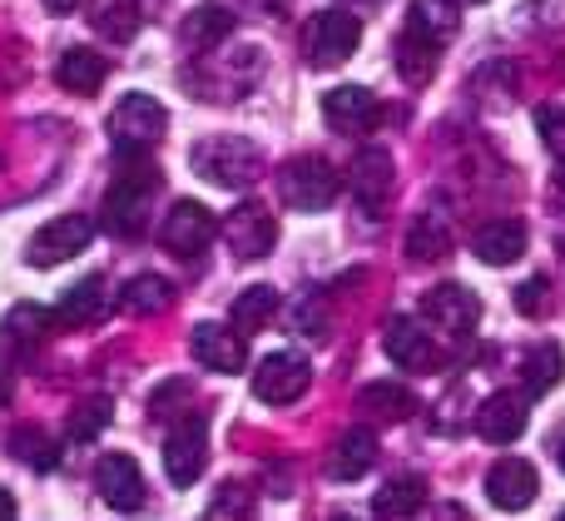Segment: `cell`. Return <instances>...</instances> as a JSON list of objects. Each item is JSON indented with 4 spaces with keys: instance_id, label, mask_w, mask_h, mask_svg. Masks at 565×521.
Wrapping results in <instances>:
<instances>
[{
    "instance_id": "obj_1",
    "label": "cell",
    "mask_w": 565,
    "mask_h": 521,
    "mask_svg": "<svg viewBox=\"0 0 565 521\" xmlns=\"http://www.w3.org/2000/svg\"><path fill=\"white\" fill-rule=\"evenodd\" d=\"M159 189V169L149 159H139V149H119V174L105 194V234L115 238H139L149 228V199Z\"/></svg>"
},
{
    "instance_id": "obj_2",
    "label": "cell",
    "mask_w": 565,
    "mask_h": 521,
    "mask_svg": "<svg viewBox=\"0 0 565 521\" xmlns=\"http://www.w3.org/2000/svg\"><path fill=\"white\" fill-rule=\"evenodd\" d=\"M189 164H194L199 179H209V184L234 189L238 194V189H248L258 179V169H264V149H258L248 135H209L189 149Z\"/></svg>"
},
{
    "instance_id": "obj_3",
    "label": "cell",
    "mask_w": 565,
    "mask_h": 521,
    "mask_svg": "<svg viewBox=\"0 0 565 521\" xmlns=\"http://www.w3.org/2000/svg\"><path fill=\"white\" fill-rule=\"evenodd\" d=\"M278 194H282V204L298 209V214H322V209L338 199V169L322 155H298L282 164Z\"/></svg>"
},
{
    "instance_id": "obj_4",
    "label": "cell",
    "mask_w": 565,
    "mask_h": 521,
    "mask_svg": "<svg viewBox=\"0 0 565 521\" xmlns=\"http://www.w3.org/2000/svg\"><path fill=\"white\" fill-rule=\"evenodd\" d=\"M89 238H95V219L89 214H60V219H50V224H40L35 234H30L25 258H30V268H55V264H65V258L85 254Z\"/></svg>"
},
{
    "instance_id": "obj_5",
    "label": "cell",
    "mask_w": 565,
    "mask_h": 521,
    "mask_svg": "<svg viewBox=\"0 0 565 521\" xmlns=\"http://www.w3.org/2000/svg\"><path fill=\"white\" fill-rule=\"evenodd\" d=\"M164 129H169V109L154 95H125L109 109V135H115L119 149H149L164 139Z\"/></svg>"
},
{
    "instance_id": "obj_6",
    "label": "cell",
    "mask_w": 565,
    "mask_h": 521,
    "mask_svg": "<svg viewBox=\"0 0 565 521\" xmlns=\"http://www.w3.org/2000/svg\"><path fill=\"white\" fill-rule=\"evenodd\" d=\"M218 234H224L228 254L244 258V264H254V258L274 254V244H278V219L268 214L258 199H244V204H238L234 214L218 224Z\"/></svg>"
},
{
    "instance_id": "obj_7",
    "label": "cell",
    "mask_w": 565,
    "mask_h": 521,
    "mask_svg": "<svg viewBox=\"0 0 565 521\" xmlns=\"http://www.w3.org/2000/svg\"><path fill=\"white\" fill-rule=\"evenodd\" d=\"M214 234H218V224L199 199H179V204L164 214V224H159V244H164V254H174V258L204 254V248L214 244Z\"/></svg>"
},
{
    "instance_id": "obj_8",
    "label": "cell",
    "mask_w": 565,
    "mask_h": 521,
    "mask_svg": "<svg viewBox=\"0 0 565 521\" xmlns=\"http://www.w3.org/2000/svg\"><path fill=\"white\" fill-rule=\"evenodd\" d=\"M308 383H312V368L302 353H268L254 373V397L268 407H288L308 393Z\"/></svg>"
},
{
    "instance_id": "obj_9",
    "label": "cell",
    "mask_w": 565,
    "mask_h": 521,
    "mask_svg": "<svg viewBox=\"0 0 565 521\" xmlns=\"http://www.w3.org/2000/svg\"><path fill=\"white\" fill-rule=\"evenodd\" d=\"M209 467V423L204 417H184L164 443V472L174 487H194Z\"/></svg>"
},
{
    "instance_id": "obj_10",
    "label": "cell",
    "mask_w": 565,
    "mask_h": 521,
    "mask_svg": "<svg viewBox=\"0 0 565 521\" xmlns=\"http://www.w3.org/2000/svg\"><path fill=\"white\" fill-rule=\"evenodd\" d=\"M358 40H362L358 15H348V10H322V15H312L308 55L318 70H332V65H342V60H352Z\"/></svg>"
},
{
    "instance_id": "obj_11",
    "label": "cell",
    "mask_w": 565,
    "mask_h": 521,
    "mask_svg": "<svg viewBox=\"0 0 565 521\" xmlns=\"http://www.w3.org/2000/svg\"><path fill=\"white\" fill-rule=\"evenodd\" d=\"M382 348H387V358L402 368V373H431V368H441V348L431 343L427 333V318H392L387 333H382Z\"/></svg>"
},
{
    "instance_id": "obj_12",
    "label": "cell",
    "mask_w": 565,
    "mask_h": 521,
    "mask_svg": "<svg viewBox=\"0 0 565 521\" xmlns=\"http://www.w3.org/2000/svg\"><path fill=\"white\" fill-rule=\"evenodd\" d=\"M526 423H531L526 387H521V393H491L487 403L477 407V433H481V443H491V447H511L526 433Z\"/></svg>"
},
{
    "instance_id": "obj_13",
    "label": "cell",
    "mask_w": 565,
    "mask_h": 521,
    "mask_svg": "<svg viewBox=\"0 0 565 521\" xmlns=\"http://www.w3.org/2000/svg\"><path fill=\"white\" fill-rule=\"evenodd\" d=\"M541 492V477L526 457H497L487 472V497L497 512H526Z\"/></svg>"
},
{
    "instance_id": "obj_14",
    "label": "cell",
    "mask_w": 565,
    "mask_h": 521,
    "mask_svg": "<svg viewBox=\"0 0 565 521\" xmlns=\"http://www.w3.org/2000/svg\"><path fill=\"white\" fill-rule=\"evenodd\" d=\"M422 318L441 333H471L481 323V298L471 294L467 284H437L427 298H422Z\"/></svg>"
},
{
    "instance_id": "obj_15",
    "label": "cell",
    "mask_w": 565,
    "mask_h": 521,
    "mask_svg": "<svg viewBox=\"0 0 565 521\" xmlns=\"http://www.w3.org/2000/svg\"><path fill=\"white\" fill-rule=\"evenodd\" d=\"M95 487L99 497H105L115 512H139L145 507V472H139V462L129 453H105L95 467Z\"/></svg>"
},
{
    "instance_id": "obj_16",
    "label": "cell",
    "mask_w": 565,
    "mask_h": 521,
    "mask_svg": "<svg viewBox=\"0 0 565 521\" xmlns=\"http://www.w3.org/2000/svg\"><path fill=\"white\" fill-rule=\"evenodd\" d=\"M392 184H397V174H392V155H387V149H382V145L358 149V159L348 164L352 199H358L362 209H377V204H387Z\"/></svg>"
},
{
    "instance_id": "obj_17",
    "label": "cell",
    "mask_w": 565,
    "mask_h": 521,
    "mask_svg": "<svg viewBox=\"0 0 565 521\" xmlns=\"http://www.w3.org/2000/svg\"><path fill=\"white\" fill-rule=\"evenodd\" d=\"M377 95L362 85H338L322 95V119H328L338 135H367L372 125H377Z\"/></svg>"
},
{
    "instance_id": "obj_18",
    "label": "cell",
    "mask_w": 565,
    "mask_h": 521,
    "mask_svg": "<svg viewBox=\"0 0 565 521\" xmlns=\"http://www.w3.org/2000/svg\"><path fill=\"white\" fill-rule=\"evenodd\" d=\"M189 348H194L199 368H209V373H244L248 368V343H244V333H234V328L199 323L194 338H189Z\"/></svg>"
},
{
    "instance_id": "obj_19",
    "label": "cell",
    "mask_w": 565,
    "mask_h": 521,
    "mask_svg": "<svg viewBox=\"0 0 565 521\" xmlns=\"http://www.w3.org/2000/svg\"><path fill=\"white\" fill-rule=\"evenodd\" d=\"M109 284L99 274H89V278H79L70 294H60V304H55V323L60 328H95L99 318L109 313Z\"/></svg>"
},
{
    "instance_id": "obj_20",
    "label": "cell",
    "mask_w": 565,
    "mask_h": 521,
    "mask_svg": "<svg viewBox=\"0 0 565 521\" xmlns=\"http://www.w3.org/2000/svg\"><path fill=\"white\" fill-rule=\"evenodd\" d=\"M377 467V433L372 427H348L328 453V477L332 482H358Z\"/></svg>"
},
{
    "instance_id": "obj_21",
    "label": "cell",
    "mask_w": 565,
    "mask_h": 521,
    "mask_svg": "<svg viewBox=\"0 0 565 521\" xmlns=\"http://www.w3.org/2000/svg\"><path fill=\"white\" fill-rule=\"evenodd\" d=\"M526 224L521 219H491V224H481L477 228V238H471V254L481 258V264H491V268H507V264H516L521 254H526Z\"/></svg>"
},
{
    "instance_id": "obj_22",
    "label": "cell",
    "mask_w": 565,
    "mask_h": 521,
    "mask_svg": "<svg viewBox=\"0 0 565 521\" xmlns=\"http://www.w3.org/2000/svg\"><path fill=\"white\" fill-rule=\"evenodd\" d=\"M238 25V15L228 6H194L184 20H179V40L189 50H218V40H228Z\"/></svg>"
},
{
    "instance_id": "obj_23",
    "label": "cell",
    "mask_w": 565,
    "mask_h": 521,
    "mask_svg": "<svg viewBox=\"0 0 565 521\" xmlns=\"http://www.w3.org/2000/svg\"><path fill=\"white\" fill-rule=\"evenodd\" d=\"M105 75H109L105 55H95V50H85V45L65 50V55L55 60V85L70 89V95H95V89L105 85Z\"/></svg>"
},
{
    "instance_id": "obj_24",
    "label": "cell",
    "mask_w": 565,
    "mask_h": 521,
    "mask_svg": "<svg viewBox=\"0 0 565 521\" xmlns=\"http://www.w3.org/2000/svg\"><path fill=\"white\" fill-rule=\"evenodd\" d=\"M422 502H427V482H422L417 472H397V477H387V482L372 492V512H377V517H392V521L417 517Z\"/></svg>"
},
{
    "instance_id": "obj_25",
    "label": "cell",
    "mask_w": 565,
    "mask_h": 521,
    "mask_svg": "<svg viewBox=\"0 0 565 521\" xmlns=\"http://www.w3.org/2000/svg\"><path fill=\"white\" fill-rule=\"evenodd\" d=\"M392 55H397V75L407 79V85H427L431 75H437V60H441V45L427 35H417V30H402L397 45H392Z\"/></svg>"
},
{
    "instance_id": "obj_26",
    "label": "cell",
    "mask_w": 565,
    "mask_h": 521,
    "mask_svg": "<svg viewBox=\"0 0 565 521\" xmlns=\"http://www.w3.org/2000/svg\"><path fill=\"white\" fill-rule=\"evenodd\" d=\"M50 333H55V308L15 304L6 318H0V338H6L10 348H40Z\"/></svg>"
},
{
    "instance_id": "obj_27",
    "label": "cell",
    "mask_w": 565,
    "mask_h": 521,
    "mask_svg": "<svg viewBox=\"0 0 565 521\" xmlns=\"http://www.w3.org/2000/svg\"><path fill=\"white\" fill-rule=\"evenodd\" d=\"M89 25L105 40L125 45V40H135L139 25H145V0H95V6H89Z\"/></svg>"
},
{
    "instance_id": "obj_28",
    "label": "cell",
    "mask_w": 565,
    "mask_h": 521,
    "mask_svg": "<svg viewBox=\"0 0 565 521\" xmlns=\"http://www.w3.org/2000/svg\"><path fill=\"white\" fill-rule=\"evenodd\" d=\"M174 304V284L164 274H135L125 288H119V308L135 318H154Z\"/></svg>"
},
{
    "instance_id": "obj_29",
    "label": "cell",
    "mask_w": 565,
    "mask_h": 521,
    "mask_svg": "<svg viewBox=\"0 0 565 521\" xmlns=\"http://www.w3.org/2000/svg\"><path fill=\"white\" fill-rule=\"evenodd\" d=\"M358 413L377 417V423H407V417L417 413V397L402 383H367L358 393Z\"/></svg>"
},
{
    "instance_id": "obj_30",
    "label": "cell",
    "mask_w": 565,
    "mask_h": 521,
    "mask_svg": "<svg viewBox=\"0 0 565 521\" xmlns=\"http://www.w3.org/2000/svg\"><path fill=\"white\" fill-rule=\"evenodd\" d=\"M407 25L447 50L451 40H457V30H461V10H457V0H417L412 15H407Z\"/></svg>"
},
{
    "instance_id": "obj_31",
    "label": "cell",
    "mask_w": 565,
    "mask_h": 521,
    "mask_svg": "<svg viewBox=\"0 0 565 521\" xmlns=\"http://www.w3.org/2000/svg\"><path fill=\"white\" fill-rule=\"evenodd\" d=\"M451 254V228L441 214H417V224H412L407 234V258L412 264H437V258Z\"/></svg>"
},
{
    "instance_id": "obj_32",
    "label": "cell",
    "mask_w": 565,
    "mask_h": 521,
    "mask_svg": "<svg viewBox=\"0 0 565 521\" xmlns=\"http://www.w3.org/2000/svg\"><path fill=\"white\" fill-rule=\"evenodd\" d=\"M561 373H565V353H561L556 343H536L526 353V363H521V383H526L531 397L551 393V387L561 383Z\"/></svg>"
},
{
    "instance_id": "obj_33",
    "label": "cell",
    "mask_w": 565,
    "mask_h": 521,
    "mask_svg": "<svg viewBox=\"0 0 565 521\" xmlns=\"http://www.w3.org/2000/svg\"><path fill=\"white\" fill-rule=\"evenodd\" d=\"M274 313H278V288L268 284H254L234 298V328H244V333H258L264 323H274Z\"/></svg>"
},
{
    "instance_id": "obj_34",
    "label": "cell",
    "mask_w": 565,
    "mask_h": 521,
    "mask_svg": "<svg viewBox=\"0 0 565 521\" xmlns=\"http://www.w3.org/2000/svg\"><path fill=\"white\" fill-rule=\"evenodd\" d=\"M10 457L35 467V472H50V467L60 462V447L50 443L45 433H35V427H20V433H10Z\"/></svg>"
},
{
    "instance_id": "obj_35",
    "label": "cell",
    "mask_w": 565,
    "mask_h": 521,
    "mask_svg": "<svg viewBox=\"0 0 565 521\" xmlns=\"http://www.w3.org/2000/svg\"><path fill=\"white\" fill-rule=\"evenodd\" d=\"M105 427H109V397H85V403H75V413H70L65 437L70 443H99Z\"/></svg>"
},
{
    "instance_id": "obj_36",
    "label": "cell",
    "mask_w": 565,
    "mask_h": 521,
    "mask_svg": "<svg viewBox=\"0 0 565 521\" xmlns=\"http://www.w3.org/2000/svg\"><path fill=\"white\" fill-rule=\"evenodd\" d=\"M516 308L526 318H546L551 313V278H541V274L526 278V284L516 288Z\"/></svg>"
},
{
    "instance_id": "obj_37",
    "label": "cell",
    "mask_w": 565,
    "mask_h": 521,
    "mask_svg": "<svg viewBox=\"0 0 565 521\" xmlns=\"http://www.w3.org/2000/svg\"><path fill=\"white\" fill-rule=\"evenodd\" d=\"M536 129H541V145H546L556 159H565V105H546V109H541Z\"/></svg>"
},
{
    "instance_id": "obj_38",
    "label": "cell",
    "mask_w": 565,
    "mask_h": 521,
    "mask_svg": "<svg viewBox=\"0 0 565 521\" xmlns=\"http://www.w3.org/2000/svg\"><path fill=\"white\" fill-rule=\"evenodd\" d=\"M254 512V492H248L244 482H228L224 492L214 497V507H209V517H248Z\"/></svg>"
},
{
    "instance_id": "obj_39",
    "label": "cell",
    "mask_w": 565,
    "mask_h": 521,
    "mask_svg": "<svg viewBox=\"0 0 565 521\" xmlns=\"http://www.w3.org/2000/svg\"><path fill=\"white\" fill-rule=\"evenodd\" d=\"M40 6H45L50 15H70V10H79L85 0H40Z\"/></svg>"
},
{
    "instance_id": "obj_40",
    "label": "cell",
    "mask_w": 565,
    "mask_h": 521,
    "mask_svg": "<svg viewBox=\"0 0 565 521\" xmlns=\"http://www.w3.org/2000/svg\"><path fill=\"white\" fill-rule=\"evenodd\" d=\"M10 517H15V497H10L6 487H0V521H10Z\"/></svg>"
},
{
    "instance_id": "obj_41",
    "label": "cell",
    "mask_w": 565,
    "mask_h": 521,
    "mask_svg": "<svg viewBox=\"0 0 565 521\" xmlns=\"http://www.w3.org/2000/svg\"><path fill=\"white\" fill-rule=\"evenodd\" d=\"M6 397H10V373L0 368V403H6Z\"/></svg>"
},
{
    "instance_id": "obj_42",
    "label": "cell",
    "mask_w": 565,
    "mask_h": 521,
    "mask_svg": "<svg viewBox=\"0 0 565 521\" xmlns=\"http://www.w3.org/2000/svg\"><path fill=\"white\" fill-rule=\"evenodd\" d=\"M556 462H561V472H565V443L556 447Z\"/></svg>"
},
{
    "instance_id": "obj_43",
    "label": "cell",
    "mask_w": 565,
    "mask_h": 521,
    "mask_svg": "<svg viewBox=\"0 0 565 521\" xmlns=\"http://www.w3.org/2000/svg\"><path fill=\"white\" fill-rule=\"evenodd\" d=\"M556 189H561V194H565V164H561V174H556Z\"/></svg>"
},
{
    "instance_id": "obj_44",
    "label": "cell",
    "mask_w": 565,
    "mask_h": 521,
    "mask_svg": "<svg viewBox=\"0 0 565 521\" xmlns=\"http://www.w3.org/2000/svg\"><path fill=\"white\" fill-rule=\"evenodd\" d=\"M258 6H282V0H258Z\"/></svg>"
},
{
    "instance_id": "obj_45",
    "label": "cell",
    "mask_w": 565,
    "mask_h": 521,
    "mask_svg": "<svg viewBox=\"0 0 565 521\" xmlns=\"http://www.w3.org/2000/svg\"><path fill=\"white\" fill-rule=\"evenodd\" d=\"M471 6H481V0H471Z\"/></svg>"
}]
</instances>
